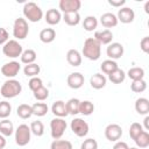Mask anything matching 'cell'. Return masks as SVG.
Returning <instances> with one entry per match:
<instances>
[{
  "label": "cell",
  "mask_w": 149,
  "mask_h": 149,
  "mask_svg": "<svg viewBox=\"0 0 149 149\" xmlns=\"http://www.w3.org/2000/svg\"><path fill=\"white\" fill-rule=\"evenodd\" d=\"M81 54L90 61H98L101 55V44L93 37H88L84 41Z\"/></svg>",
  "instance_id": "cell-1"
},
{
  "label": "cell",
  "mask_w": 149,
  "mask_h": 149,
  "mask_svg": "<svg viewBox=\"0 0 149 149\" xmlns=\"http://www.w3.org/2000/svg\"><path fill=\"white\" fill-rule=\"evenodd\" d=\"M21 91H22V85L20 84L19 80L8 79L2 84L0 88V94L6 99H12L17 97L21 93Z\"/></svg>",
  "instance_id": "cell-2"
},
{
  "label": "cell",
  "mask_w": 149,
  "mask_h": 149,
  "mask_svg": "<svg viewBox=\"0 0 149 149\" xmlns=\"http://www.w3.org/2000/svg\"><path fill=\"white\" fill-rule=\"evenodd\" d=\"M22 13H23L24 19L30 22H38L43 17V10L41 9V7L37 3L33 2V1L26 2L23 5Z\"/></svg>",
  "instance_id": "cell-3"
},
{
  "label": "cell",
  "mask_w": 149,
  "mask_h": 149,
  "mask_svg": "<svg viewBox=\"0 0 149 149\" xmlns=\"http://www.w3.org/2000/svg\"><path fill=\"white\" fill-rule=\"evenodd\" d=\"M29 34L28 22L24 17H17L13 24V36L16 40H24Z\"/></svg>",
  "instance_id": "cell-4"
},
{
  "label": "cell",
  "mask_w": 149,
  "mask_h": 149,
  "mask_svg": "<svg viewBox=\"0 0 149 149\" xmlns=\"http://www.w3.org/2000/svg\"><path fill=\"white\" fill-rule=\"evenodd\" d=\"M2 52L8 58H17L23 52L22 45L16 40H9L2 45Z\"/></svg>",
  "instance_id": "cell-5"
},
{
  "label": "cell",
  "mask_w": 149,
  "mask_h": 149,
  "mask_svg": "<svg viewBox=\"0 0 149 149\" xmlns=\"http://www.w3.org/2000/svg\"><path fill=\"white\" fill-rule=\"evenodd\" d=\"M66 121L63 118H54L50 121V134L54 140H59L66 130Z\"/></svg>",
  "instance_id": "cell-6"
},
{
  "label": "cell",
  "mask_w": 149,
  "mask_h": 149,
  "mask_svg": "<svg viewBox=\"0 0 149 149\" xmlns=\"http://www.w3.org/2000/svg\"><path fill=\"white\" fill-rule=\"evenodd\" d=\"M30 136H31V132L28 125L22 123L16 129H15V142L17 146L23 147L27 146L30 142Z\"/></svg>",
  "instance_id": "cell-7"
},
{
  "label": "cell",
  "mask_w": 149,
  "mask_h": 149,
  "mask_svg": "<svg viewBox=\"0 0 149 149\" xmlns=\"http://www.w3.org/2000/svg\"><path fill=\"white\" fill-rule=\"evenodd\" d=\"M70 128L73 132V134L77 135L78 137L86 136L88 134V130H90L88 123L80 118H74L70 123Z\"/></svg>",
  "instance_id": "cell-8"
},
{
  "label": "cell",
  "mask_w": 149,
  "mask_h": 149,
  "mask_svg": "<svg viewBox=\"0 0 149 149\" xmlns=\"http://www.w3.org/2000/svg\"><path fill=\"white\" fill-rule=\"evenodd\" d=\"M122 136V128L118 123H109L105 128V137L111 142H116Z\"/></svg>",
  "instance_id": "cell-9"
},
{
  "label": "cell",
  "mask_w": 149,
  "mask_h": 149,
  "mask_svg": "<svg viewBox=\"0 0 149 149\" xmlns=\"http://www.w3.org/2000/svg\"><path fill=\"white\" fill-rule=\"evenodd\" d=\"M20 70H21V65L16 61H12V62L5 63L1 66V73L5 77L9 78V79H13L15 76H17V73H19Z\"/></svg>",
  "instance_id": "cell-10"
},
{
  "label": "cell",
  "mask_w": 149,
  "mask_h": 149,
  "mask_svg": "<svg viewBox=\"0 0 149 149\" xmlns=\"http://www.w3.org/2000/svg\"><path fill=\"white\" fill-rule=\"evenodd\" d=\"M123 52H125L123 45L121 43H119V42L109 43L107 49H106V55L108 56V59H112V61L121 58L123 56Z\"/></svg>",
  "instance_id": "cell-11"
},
{
  "label": "cell",
  "mask_w": 149,
  "mask_h": 149,
  "mask_svg": "<svg viewBox=\"0 0 149 149\" xmlns=\"http://www.w3.org/2000/svg\"><path fill=\"white\" fill-rule=\"evenodd\" d=\"M59 9L65 14V13H78V10L81 7V1L80 0H61L59 3Z\"/></svg>",
  "instance_id": "cell-12"
},
{
  "label": "cell",
  "mask_w": 149,
  "mask_h": 149,
  "mask_svg": "<svg viewBox=\"0 0 149 149\" xmlns=\"http://www.w3.org/2000/svg\"><path fill=\"white\" fill-rule=\"evenodd\" d=\"M84 81H85L84 74H81L80 72H72L68 76V79H66L68 86L70 88H73V90L80 88L84 85Z\"/></svg>",
  "instance_id": "cell-13"
},
{
  "label": "cell",
  "mask_w": 149,
  "mask_h": 149,
  "mask_svg": "<svg viewBox=\"0 0 149 149\" xmlns=\"http://www.w3.org/2000/svg\"><path fill=\"white\" fill-rule=\"evenodd\" d=\"M116 17L121 23H130L135 19V13L130 7H121L118 10Z\"/></svg>",
  "instance_id": "cell-14"
},
{
  "label": "cell",
  "mask_w": 149,
  "mask_h": 149,
  "mask_svg": "<svg viewBox=\"0 0 149 149\" xmlns=\"http://www.w3.org/2000/svg\"><path fill=\"white\" fill-rule=\"evenodd\" d=\"M44 20L50 26H56L61 22L62 20V14L58 9H55V8H50L47 10L45 15H44Z\"/></svg>",
  "instance_id": "cell-15"
},
{
  "label": "cell",
  "mask_w": 149,
  "mask_h": 149,
  "mask_svg": "<svg viewBox=\"0 0 149 149\" xmlns=\"http://www.w3.org/2000/svg\"><path fill=\"white\" fill-rule=\"evenodd\" d=\"M118 17L115 14L113 13H104L101 16H100V23L102 24V27H105L106 29H109V28H113L118 24Z\"/></svg>",
  "instance_id": "cell-16"
},
{
  "label": "cell",
  "mask_w": 149,
  "mask_h": 149,
  "mask_svg": "<svg viewBox=\"0 0 149 149\" xmlns=\"http://www.w3.org/2000/svg\"><path fill=\"white\" fill-rule=\"evenodd\" d=\"M100 44H109L112 43L113 40V33L109 29H104V30H97L94 33V37Z\"/></svg>",
  "instance_id": "cell-17"
},
{
  "label": "cell",
  "mask_w": 149,
  "mask_h": 149,
  "mask_svg": "<svg viewBox=\"0 0 149 149\" xmlns=\"http://www.w3.org/2000/svg\"><path fill=\"white\" fill-rule=\"evenodd\" d=\"M106 83H107V78L102 73H94L90 78V85L94 90H100V88L105 87Z\"/></svg>",
  "instance_id": "cell-18"
},
{
  "label": "cell",
  "mask_w": 149,
  "mask_h": 149,
  "mask_svg": "<svg viewBox=\"0 0 149 149\" xmlns=\"http://www.w3.org/2000/svg\"><path fill=\"white\" fill-rule=\"evenodd\" d=\"M51 112L52 114L56 116V118H65L68 114V111H66V106H65V102L63 100H57L52 104L51 106Z\"/></svg>",
  "instance_id": "cell-19"
},
{
  "label": "cell",
  "mask_w": 149,
  "mask_h": 149,
  "mask_svg": "<svg viewBox=\"0 0 149 149\" xmlns=\"http://www.w3.org/2000/svg\"><path fill=\"white\" fill-rule=\"evenodd\" d=\"M66 61L71 66H79L81 64V54L76 49H70L66 54Z\"/></svg>",
  "instance_id": "cell-20"
},
{
  "label": "cell",
  "mask_w": 149,
  "mask_h": 149,
  "mask_svg": "<svg viewBox=\"0 0 149 149\" xmlns=\"http://www.w3.org/2000/svg\"><path fill=\"white\" fill-rule=\"evenodd\" d=\"M135 111L141 115H148L149 113V100L147 98H139L135 101Z\"/></svg>",
  "instance_id": "cell-21"
},
{
  "label": "cell",
  "mask_w": 149,
  "mask_h": 149,
  "mask_svg": "<svg viewBox=\"0 0 149 149\" xmlns=\"http://www.w3.org/2000/svg\"><path fill=\"white\" fill-rule=\"evenodd\" d=\"M56 38V31L54 28H44L40 31V40L43 43H51Z\"/></svg>",
  "instance_id": "cell-22"
},
{
  "label": "cell",
  "mask_w": 149,
  "mask_h": 149,
  "mask_svg": "<svg viewBox=\"0 0 149 149\" xmlns=\"http://www.w3.org/2000/svg\"><path fill=\"white\" fill-rule=\"evenodd\" d=\"M108 79H109L113 84H121V83H123L125 79H126V72H125L122 69L118 68L116 70H114L112 73L108 74Z\"/></svg>",
  "instance_id": "cell-23"
},
{
  "label": "cell",
  "mask_w": 149,
  "mask_h": 149,
  "mask_svg": "<svg viewBox=\"0 0 149 149\" xmlns=\"http://www.w3.org/2000/svg\"><path fill=\"white\" fill-rule=\"evenodd\" d=\"M79 104H80V100L77 99V98H71V99H69V100L65 102L68 114H70V115H76V114H78V113H79Z\"/></svg>",
  "instance_id": "cell-24"
},
{
  "label": "cell",
  "mask_w": 149,
  "mask_h": 149,
  "mask_svg": "<svg viewBox=\"0 0 149 149\" xmlns=\"http://www.w3.org/2000/svg\"><path fill=\"white\" fill-rule=\"evenodd\" d=\"M14 133V126L8 119H2L0 121V134L3 136H10Z\"/></svg>",
  "instance_id": "cell-25"
},
{
  "label": "cell",
  "mask_w": 149,
  "mask_h": 149,
  "mask_svg": "<svg viewBox=\"0 0 149 149\" xmlns=\"http://www.w3.org/2000/svg\"><path fill=\"white\" fill-rule=\"evenodd\" d=\"M16 114L19 118L26 120L29 119L33 115V111H31V106L28 104H21L19 105V107L16 108Z\"/></svg>",
  "instance_id": "cell-26"
},
{
  "label": "cell",
  "mask_w": 149,
  "mask_h": 149,
  "mask_svg": "<svg viewBox=\"0 0 149 149\" xmlns=\"http://www.w3.org/2000/svg\"><path fill=\"white\" fill-rule=\"evenodd\" d=\"M98 27V19L93 15H88L84 19L83 21V28L86 30V31H93L95 30Z\"/></svg>",
  "instance_id": "cell-27"
},
{
  "label": "cell",
  "mask_w": 149,
  "mask_h": 149,
  "mask_svg": "<svg viewBox=\"0 0 149 149\" xmlns=\"http://www.w3.org/2000/svg\"><path fill=\"white\" fill-rule=\"evenodd\" d=\"M20 58H21V62L26 65L27 64H33L36 61V52L33 49H27L21 54Z\"/></svg>",
  "instance_id": "cell-28"
},
{
  "label": "cell",
  "mask_w": 149,
  "mask_h": 149,
  "mask_svg": "<svg viewBox=\"0 0 149 149\" xmlns=\"http://www.w3.org/2000/svg\"><path fill=\"white\" fill-rule=\"evenodd\" d=\"M31 111L36 116H44L48 113L49 107L45 102H35L34 105H31Z\"/></svg>",
  "instance_id": "cell-29"
},
{
  "label": "cell",
  "mask_w": 149,
  "mask_h": 149,
  "mask_svg": "<svg viewBox=\"0 0 149 149\" xmlns=\"http://www.w3.org/2000/svg\"><path fill=\"white\" fill-rule=\"evenodd\" d=\"M119 66H118V63L115 62V61H112V59H106V61H104L102 63H101V65H100V69H101V71H102V73H105V74H109V73H112L114 70H116Z\"/></svg>",
  "instance_id": "cell-30"
},
{
  "label": "cell",
  "mask_w": 149,
  "mask_h": 149,
  "mask_svg": "<svg viewBox=\"0 0 149 149\" xmlns=\"http://www.w3.org/2000/svg\"><path fill=\"white\" fill-rule=\"evenodd\" d=\"M40 72H41V68H40V65L36 64V63L27 64V65H24V68H23V73H24L27 77H30V78L37 77V74H38Z\"/></svg>",
  "instance_id": "cell-31"
},
{
  "label": "cell",
  "mask_w": 149,
  "mask_h": 149,
  "mask_svg": "<svg viewBox=\"0 0 149 149\" xmlns=\"http://www.w3.org/2000/svg\"><path fill=\"white\" fill-rule=\"evenodd\" d=\"M127 76L134 81V80H141L144 78V70L142 68L135 66V68H130L127 72Z\"/></svg>",
  "instance_id": "cell-32"
},
{
  "label": "cell",
  "mask_w": 149,
  "mask_h": 149,
  "mask_svg": "<svg viewBox=\"0 0 149 149\" xmlns=\"http://www.w3.org/2000/svg\"><path fill=\"white\" fill-rule=\"evenodd\" d=\"M94 112V105L93 102H91L90 100H84L80 101L79 104V113L83 115H91Z\"/></svg>",
  "instance_id": "cell-33"
},
{
  "label": "cell",
  "mask_w": 149,
  "mask_h": 149,
  "mask_svg": "<svg viewBox=\"0 0 149 149\" xmlns=\"http://www.w3.org/2000/svg\"><path fill=\"white\" fill-rule=\"evenodd\" d=\"M63 20L68 26H77L80 22L79 13H65L63 14Z\"/></svg>",
  "instance_id": "cell-34"
},
{
  "label": "cell",
  "mask_w": 149,
  "mask_h": 149,
  "mask_svg": "<svg viewBox=\"0 0 149 149\" xmlns=\"http://www.w3.org/2000/svg\"><path fill=\"white\" fill-rule=\"evenodd\" d=\"M29 128H30L31 134H34L35 136H42V135L44 134V125H43V122L40 121V120L33 121V122L30 123Z\"/></svg>",
  "instance_id": "cell-35"
},
{
  "label": "cell",
  "mask_w": 149,
  "mask_h": 149,
  "mask_svg": "<svg viewBox=\"0 0 149 149\" xmlns=\"http://www.w3.org/2000/svg\"><path fill=\"white\" fill-rule=\"evenodd\" d=\"M134 142L136 143L137 148H147L149 146V133L147 130H143L135 140Z\"/></svg>",
  "instance_id": "cell-36"
},
{
  "label": "cell",
  "mask_w": 149,
  "mask_h": 149,
  "mask_svg": "<svg viewBox=\"0 0 149 149\" xmlns=\"http://www.w3.org/2000/svg\"><path fill=\"white\" fill-rule=\"evenodd\" d=\"M50 149H73L72 143L68 140H54L50 144Z\"/></svg>",
  "instance_id": "cell-37"
},
{
  "label": "cell",
  "mask_w": 149,
  "mask_h": 149,
  "mask_svg": "<svg viewBox=\"0 0 149 149\" xmlns=\"http://www.w3.org/2000/svg\"><path fill=\"white\" fill-rule=\"evenodd\" d=\"M12 113V105L6 101L2 100L0 101V119H7Z\"/></svg>",
  "instance_id": "cell-38"
},
{
  "label": "cell",
  "mask_w": 149,
  "mask_h": 149,
  "mask_svg": "<svg viewBox=\"0 0 149 149\" xmlns=\"http://www.w3.org/2000/svg\"><path fill=\"white\" fill-rule=\"evenodd\" d=\"M147 88V83L144 79H141V80H134L132 81L130 84V90L135 93H142L144 92Z\"/></svg>",
  "instance_id": "cell-39"
},
{
  "label": "cell",
  "mask_w": 149,
  "mask_h": 149,
  "mask_svg": "<svg viewBox=\"0 0 149 149\" xmlns=\"http://www.w3.org/2000/svg\"><path fill=\"white\" fill-rule=\"evenodd\" d=\"M33 93H34V98H35L36 100H38V101H44V100L49 97V90H48L47 87H44V86L38 87V88L35 90Z\"/></svg>",
  "instance_id": "cell-40"
},
{
  "label": "cell",
  "mask_w": 149,
  "mask_h": 149,
  "mask_svg": "<svg viewBox=\"0 0 149 149\" xmlns=\"http://www.w3.org/2000/svg\"><path fill=\"white\" fill-rule=\"evenodd\" d=\"M142 132H143V127L139 122H133L129 127V136L132 137V140H135Z\"/></svg>",
  "instance_id": "cell-41"
},
{
  "label": "cell",
  "mask_w": 149,
  "mask_h": 149,
  "mask_svg": "<svg viewBox=\"0 0 149 149\" xmlns=\"http://www.w3.org/2000/svg\"><path fill=\"white\" fill-rule=\"evenodd\" d=\"M28 86H29V88L34 92V91L37 90L38 87L43 86V81H42V79H41L40 77H33V78L29 79V81H28Z\"/></svg>",
  "instance_id": "cell-42"
},
{
  "label": "cell",
  "mask_w": 149,
  "mask_h": 149,
  "mask_svg": "<svg viewBox=\"0 0 149 149\" xmlns=\"http://www.w3.org/2000/svg\"><path fill=\"white\" fill-rule=\"evenodd\" d=\"M80 149H98V142L94 139H92V137L86 139L81 143Z\"/></svg>",
  "instance_id": "cell-43"
},
{
  "label": "cell",
  "mask_w": 149,
  "mask_h": 149,
  "mask_svg": "<svg viewBox=\"0 0 149 149\" xmlns=\"http://www.w3.org/2000/svg\"><path fill=\"white\" fill-rule=\"evenodd\" d=\"M8 41H9V34H8V31L5 28L0 27V45H3Z\"/></svg>",
  "instance_id": "cell-44"
},
{
  "label": "cell",
  "mask_w": 149,
  "mask_h": 149,
  "mask_svg": "<svg viewBox=\"0 0 149 149\" xmlns=\"http://www.w3.org/2000/svg\"><path fill=\"white\" fill-rule=\"evenodd\" d=\"M140 47H141V49H142L143 52H146V54L149 52V36H144V37L141 40Z\"/></svg>",
  "instance_id": "cell-45"
},
{
  "label": "cell",
  "mask_w": 149,
  "mask_h": 149,
  "mask_svg": "<svg viewBox=\"0 0 149 149\" xmlns=\"http://www.w3.org/2000/svg\"><path fill=\"white\" fill-rule=\"evenodd\" d=\"M108 3L113 7H116V8H121L125 3H126V0H108Z\"/></svg>",
  "instance_id": "cell-46"
},
{
  "label": "cell",
  "mask_w": 149,
  "mask_h": 149,
  "mask_svg": "<svg viewBox=\"0 0 149 149\" xmlns=\"http://www.w3.org/2000/svg\"><path fill=\"white\" fill-rule=\"evenodd\" d=\"M128 144L123 141H116L115 144L113 146V149H128Z\"/></svg>",
  "instance_id": "cell-47"
},
{
  "label": "cell",
  "mask_w": 149,
  "mask_h": 149,
  "mask_svg": "<svg viewBox=\"0 0 149 149\" xmlns=\"http://www.w3.org/2000/svg\"><path fill=\"white\" fill-rule=\"evenodd\" d=\"M6 147V139L3 135L0 134V149H3Z\"/></svg>",
  "instance_id": "cell-48"
},
{
  "label": "cell",
  "mask_w": 149,
  "mask_h": 149,
  "mask_svg": "<svg viewBox=\"0 0 149 149\" xmlns=\"http://www.w3.org/2000/svg\"><path fill=\"white\" fill-rule=\"evenodd\" d=\"M143 125H144V129L149 130V115H146V118L143 120Z\"/></svg>",
  "instance_id": "cell-49"
},
{
  "label": "cell",
  "mask_w": 149,
  "mask_h": 149,
  "mask_svg": "<svg viewBox=\"0 0 149 149\" xmlns=\"http://www.w3.org/2000/svg\"><path fill=\"white\" fill-rule=\"evenodd\" d=\"M144 10H146V13H147V14L149 13V1H147V2H146V5H144Z\"/></svg>",
  "instance_id": "cell-50"
},
{
  "label": "cell",
  "mask_w": 149,
  "mask_h": 149,
  "mask_svg": "<svg viewBox=\"0 0 149 149\" xmlns=\"http://www.w3.org/2000/svg\"><path fill=\"white\" fill-rule=\"evenodd\" d=\"M128 149H139L137 147H132V148H128Z\"/></svg>",
  "instance_id": "cell-51"
}]
</instances>
